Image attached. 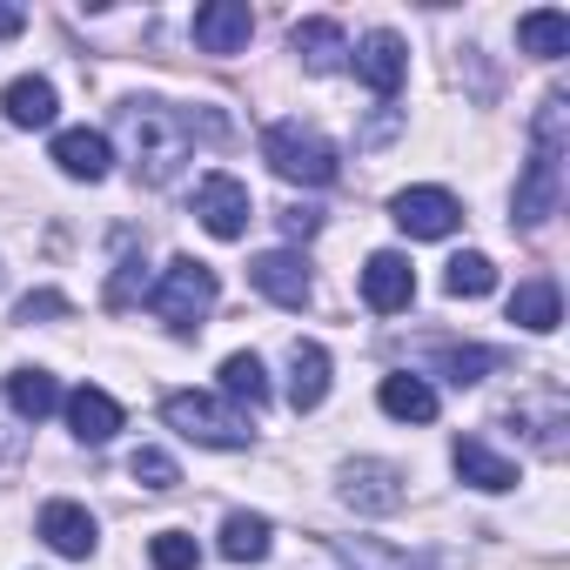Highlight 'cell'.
<instances>
[{"instance_id": "cell-25", "label": "cell", "mask_w": 570, "mask_h": 570, "mask_svg": "<svg viewBox=\"0 0 570 570\" xmlns=\"http://www.w3.org/2000/svg\"><path fill=\"white\" fill-rule=\"evenodd\" d=\"M268 537H275L268 517L235 510V517H222V543H215V550H222L228 563H262V557H268Z\"/></svg>"}, {"instance_id": "cell-11", "label": "cell", "mask_w": 570, "mask_h": 570, "mask_svg": "<svg viewBox=\"0 0 570 570\" xmlns=\"http://www.w3.org/2000/svg\"><path fill=\"white\" fill-rule=\"evenodd\" d=\"M363 303H370L376 316H403V309L416 303V268H410V255L376 248V255L363 262Z\"/></svg>"}, {"instance_id": "cell-2", "label": "cell", "mask_w": 570, "mask_h": 570, "mask_svg": "<svg viewBox=\"0 0 570 570\" xmlns=\"http://www.w3.org/2000/svg\"><path fill=\"white\" fill-rule=\"evenodd\" d=\"M115 135L128 141V161H135V175L148 181V188H161V181H175L181 175V161L195 155V121L181 115V108H168V101H121L115 108Z\"/></svg>"}, {"instance_id": "cell-9", "label": "cell", "mask_w": 570, "mask_h": 570, "mask_svg": "<svg viewBox=\"0 0 570 570\" xmlns=\"http://www.w3.org/2000/svg\"><path fill=\"white\" fill-rule=\"evenodd\" d=\"M248 282H255L275 309H309V296H316V275H309V262H303L296 248L255 255V262H248Z\"/></svg>"}, {"instance_id": "cell-14", "label": "cell", "mask_w": 570, "mask_h": 570, "mask_svg": "<svg viewBox=\"0 0 570 570\" xmlns=\"http://www.w3.org/2000/svg\"><path fill=\"white\" fill-rule=\"evenodd\" d=\"M450 470H456L470 490H483V497L517 490V463H510V456H497L483 436H456V443H450Z\"/></svg>"}, {"instance_id": "cell-5", "label": "cell", "mask_w": 570, "mask_h": 570, "mask_svg": "<svg viewBox=\"0 0 570 570\" xmlns=\"http://www.w3.org/2000/svg\"><path fill=\"white\" fill-rule=\"evenodd\" d=\"M215 268L208 262H195V255H175L168 268H161V282L148 289V309L175 330V336H195L202 330V316L215 309Z\"/></svg>"}, {"instance_id": "cell-15", "label": "cell", "mask_w": 570, "mask_h": 570, "mask_svg": "<svg viewBox=\"0 0 570 570\" xmlns=\"http://www.w3.org/2000/svg\"><path fill=\"white\" fill-rule=\"evenodd\" d=\"M48 155H55V168H61L68 181H101V175L115 168V141L95 135V128H61Z\"/></svg>"}, {"instance_id": "cell-27", "label": "cell", "mask_w": 570, "mask_h": 570, "mask_svg": "<svg viewBox=\"0 0 570 570\" xmlns=\"http://www.w3.org/2000/svg\"><path fill=\"white\" fill-rule=\"evenodd\" d=\"M336 557H343V570H430L423 557L390 550V543H376V537H336Z\"/></svg>"}, {"instance_id": "cell-12", "label": "cell", "mask_w": 570, "mask_h": 570, "mask_svg": "<svg viewBox=\"0 0 570 570\" xmlns=\"http://www.w3.org/2000/svg\"><path fill=\"white\" fill-rule=\"evenodd\" d=\"M41 543L48 550H61V557H95V543H101V523L88 517V503H75V497H55V503H41Z\"/></svg>"}, {"instance_id": "cell-4", "label": "cell", "mask_w": 570, "mask_h": 570, "mask_svg": "<svg viewBox=\"0 0 570 570\" xmlns=\"http://www.w3.org/2000/svg\"><path fill=\"white\" fill-rule=\"evenodd\" d=\"M161 423H168L175 436L202 443V450H248V443H255L248 416H242L235 403L208 396V390H175V396H161Z\"/></svg>"}, {"instance_id": "cell-26", "label": "cell", "mask_w": 570, "mask_h": 570, "mask_svg": "<svg viewBox=\"0 0 570 570\" xmlns=\"http://www.w3.org/2000/svg\"><path fill=\"white\" fill-rule=\"evenodd\" d=\"M222 396H228V403H248V410L268 403V370H262L255 350H235V356L222 363Z\"/></svg>"}, {"instance_id": "cell-31", "label": "cell", "mask_w": 570, "mask_h": 570, "mask_svg": "<svg viewBox=\"0 0 570 570\" xmlns=\"http://www.w3.org/2000/svg\"><path fill=\"white\" fill-rule=\"evenodd\" d=\"M141 255H135V235H121V262H115V282H108V309H128L141 296Z\"/></svg>"}, {"instance_id": "cell-7", "label": "cell", "mask_w": 570, "mask_h": 570, "mask_svg": "<svg viewBox=\"0 0 570 570\" xmlns=\"http://www.w3.org/2000/svg\"><path fill=\"white\" fill-rule=\"evenodd\" d=\"M248 215H255V202H248V188L235 175H202L195 181V222L215 242H242L248 235Z\"/></svg>"}, {"instance_id": "cell-16", "label": "cell", "mask_w": 570, "mask_h": 570, "mask_svg": "<svg viewBox=\"0 0 570 570\" xmlns=\"http://www.w3.org/2000/svg\"><path fill=\"white\" fill-rule=\"evenodd\" d=\"M0 403H8V416H14V423H41V416H55V410H61V383H55L48 370L21 363V370H8V383H0Z\"/></svg>"}, {"instance_id": "cell-3", "label": "cell", "mask_w": 570, "mask_h": 570, "mask_svg": "<svg viewBox=\"0 0 570 570\" xmlns=\"http://www.w3.org/2000/svg\"><path fill=\"white\" fill-rule=\"evenodd\" d=\"M262 161L282 175V181H296V188H330L343 175V155L330 135L303 128V121H268L262 128Z\"/></svg>"}, {"instance_id": "cell-30", "label": "cell", "mask_w": 570, "mask_h": 570, "mask_svg": "<svg viewBox=\"0 0 570 570\" xmlns=\"http://www.w3.org/2000/svg\"><path fill=\"white\" fill-rule=\"evenodd\" d=\"M128 476H135L141 490H175V483H181V463H175L168 450H135V456H128Z\"/></svg>"}, {"instance_id": "cell-23", "label": "cell", "mask_w": 570, "mask_h": 570, "mask_svg": "<svg viewBox=\"0 0 570 570\" xmlns=\"http://www.w3.org/2000/svg\"><path fill=\"white\" fill-rule=\"evenodd\" d=\"M517 48L537 55V61L570 55V14H563V8H530V14L517 21Z\"/></svg>"}, {"instance_id": "cell-21", "label": "cell", "mask_w": 570, "mask_h": 570, "mask_svg": "<svg viewBox=\"0 0 570 570\" xmlns=\"http://www.w3.org/2000/svg\"><path fill=\"white\" fill-rule=\"evenodd\" d=\"M55 108H61V95H55V81H41V75H21V81L0 88V115H8L14 128H48Z\"/></svg>"}, {"instance_id": "cell-10", "label": "cell", "mask_w": 570, "mask_h": 570, "mask_svg": "<svg viewBox=\"0 0 570 570\" xmlns=\"http://www.w3.org/2000/svg\"><path fill=\"white\" fill-rule=\"evenodd\" d=\"M350 68H356V81L370 88V95H396L403 81H410V48H403V35H390V28H376V35H363L356 48H350Z\"/></svg>"}, {"instance_id": "cell-20", "label": "cell", "mask_w": 570, "mask_h": 570, "mask_svg": "<svg viewBox=\"0 0 570 570\" xmlns=\"http://www.w3.org/2000/svg\"><path fill=\"white\" fill-rule=\"evenodd\" d=\"M376 403H383V416H396V423H436V390H430V376H416V370L383 376Z\"/></svg>"}, {"instance_id": "cell-29", "label": "cell", "mask_w": 570, "mask_h": 570, "mask_svg": "<svg viewBox=\"0 0 570 570\" xmlns=\"http://www.w3.org/2000/svg\"><path fill=\"white\" fill-rule=\"evenodd\" d=\"M148 563H155V570H195V563H202V543H195L188 530H155V537H148Z\"/></svg>"}, {"instance_id": "cell-28", "label": "cell", "mask_w": 570, "mask_h": 570, "mask_svg": "<svg viewBox=\"0 0 570 570\" xmlns=\"http://www.w3.org/2000/svg\"><path fill=\"white\" fill-rule=\"evenodd\" d=\"M443 289H450V296H463V303L490 296V289H497V262H490V255H476V248H470V255H456V262L443 268Z\"/></svg>"}, {"instance_id": "cell-22", "label": "cell", "mask_w": 570, "mask_h": 570, "mask_svg": "<svg viewBox=\"0 0 570 570\" xmlns=\"http://www.w3.org/2000/svg\"><path fill=\"white\" fill-rule=\"evenodd\" d=\"M330 396V350L323 343H296L289 350V403L296 410H323Z\"/></svg>"}, {"instance_id": "cell-1", "label": "cell", "mask_w": 570, "mask_h": 570, "mask_svg": "<svg viewBox=\"0 0 570 570\" xmlns=\"http://www.w3.org/2000/svg\"><path fill=\"white\" fill-rule=\"evenodd\" d=\"M563 148H570V95L550 88L537 101V121H530V161H523V181L510 195V222L517 228H543L557 208H563Z\"/></svg>"}, {"instance_id": "cell-17", "label": "cell", "mask_w": 570, "mask_h": 570, "mask_svg": "<svg viewBox=\"0 0 570 570\" xmlns=\"http://www.w3.org/2000/svg\"><path fill=\"white\" fill-rule=\"evenodd\" d=\"M61 416H68V430H75L81 443H115V430H121V403H115L108 390H95V383L68 390V396H61Z\"/></svg>"}, {"instance_id": "cell-6", "label": "cell", "mask_w": 570, "mask_h": 570, "mask_svg": "<svg viewBox=\"0 0 570 570\" xmlns=\"http://www.w3.org/2000/svg\"><path fill=\"white\" fill-rule=\"evenodd\" d=\"M336 497H343L356 517H390V510H403L410 483H403V470H396L390 456H356V463L336 470Z\"/></svg>"}, {"instance_id": "cell-35", "label": "cell", "mask_w": 570, "mask_h": 570, "mask_svg": "<svg viewBox=\"0 0 570 570\" xmlns=\"http://www.w3.org/2000/svg\"><path fill=\"white\" fill-rule=\"evenodd\" d=\"M21 28H28V14H21V8H0V41H14Z\"/></svg>"}, {"instance_id": "cell-34", "label": "cell", "mask_w": 570, "mask_h": 570, "mask_svg": "<svg viewBox=\"0 0 570 570\" xmlns=\"http://www.w3.org/2000/svg\"><path fill=\"white\" fill-rule=\"evenodd\" d=\"M21 450H28V436L14 430V416H0V463H14Z\"/></svg>"}, {"instance_id": "cell-18", "label": "cell", "mask_w": 570, "mask_h": 570, "mask_svg": "<svg viewBox=\"0 0 570 570\" xmlns=\"http://www.w3.org/2000/svg\"><path fill=\"white\" fill-rule=\"evenodd\" d=\"M289 48L303 55L309 75H336V68H350V35H343L336 21H323V14H316V21H296V28H289Z\"/></svg>"}, {"instance_id": "cell-33", "label": "cell", "mask_w": 570, "mask_h": 570, "mask_svg": "<svg viewBox=\"0 0 570 570\" xmlns=\"http://www.w3.org/2000/svg\"><path fill=\"white\" fill-rule=\"evenodd\" d=\"M275 222H282V235H289V242H309V235L323 228V208H309V202H289V208L275 215Z\"/></svg>"}, {"instance_id": "cell-13", "label": "cell", "mask_w": 570, "mask_h": 570, "mask_svg": "<svg viewBox=\"0 0 570 570\" xmlns=\"http://www.w3.org/2000/svg\"><path fill=\"white\" fill-rule=\"evenodd\" d=\"M248 35H255L248 0H208V8H195V48L202 55H242Z\"/></svg>"}, {"instance_id": "cell-8", "label": "cell", "mask_w": 570, "mask_h": 570, "mask_svg": "<svg viewBox=\"0 0 570 570\" xmlns=\"http://www.w3.org/2000/svg\"><path fill=\"white\" fill-rule=\"evenodd\" d=\"M390 222H396L403 235H416V242H443V235L463 228V202H456L450 188H403V195L390 202Z\"/></svg>"}, {"instance_id": "cell-32", "label": "cell", "mask_w": 570, "mask_h": 570, "mask_svg": "<svg viewBox=\"0 0 570 570\" xmlns=\"http://www.w3.org/2000/svg\"><path fill=\"white\" fill-rule=\"evenodd\" d=\"M75 303L61 296V289H35V296H21L14 303V323H48V316H68Z\"/></svg>"}, {"instance_id": "cell-19", "label": "cell", "mask_w": 570, "mask_h": 570, "mask_svg": "<svg viewBox=\"0 0 570 570\" xmlns=\"http://www.w3.org/2000/svg\"><path fill=\"white\" fill-rule=\"evenodd\" d=\"M510 323L530 330V336H550L563 323V296H557L550 275H530V282H517V289H510Z\"/></svg>"}, {"instance_id": "cell-24", "label": "cell", "mask_w": 570, "mask_h": 570, "mask_svg": "<svg viewBox=\"0 0 570 570\" xmlns=\"http://www.w3.org/2000/svg\"><path fill=\"white\" fill-rule=\"evenodd\" d=\"M430 370L443 383H456V390H476L497 370V350H483V343H443V350H430Z\"/></svg>"}]
</instances>
